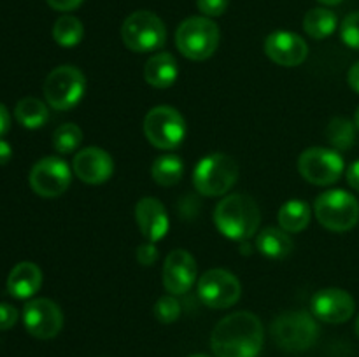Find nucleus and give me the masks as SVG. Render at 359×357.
I'll return each instance as SVG.
<instances>
[{
    "mask_svg": "<svg viewBox=\"0 0 359 357\" xmlns=\"http://www.w3.org/2000/svg\"><path fill=\"white\" fill-rule=\"evenodd\" d=\"M263 324L251 312H235L217 322L210 336L216 357H258L263 349Z\"/></svg>",
    "mask_w": 359,
    "mask_h": 357,
    "instance_id": "nucleus-1",
    "label": "nucleus"
},
{
    "mask_svg": "<svg viewBox=\"0 0 359 357\" xmlns=\"http://www.w3.org/2000/svg\"><path fill=\"white\" fill-rule=\"evenodd\" d=\"M214 223L219 233L230 240L245 241L258 233L262 223V212L249 195H228L217 203L214 210Z\"/></svg>",
    "mask_w": 359,
    "mask_h": 357,
    "instance_id": "nucleus-2",
    "label": "nucleus"
},
{
    "mask_svg": "<svg viewBox=\"0 0 359 357\" xmlns=\"http://www.w3.org/2000/svg\"><path fill=\"white\" fill-rule=\"evenodd\" d=\"M219 27L207 16L188 18L175 31V46L182 56L193 62L210 58L219 46Z\"/></svg>",
    "mask_w": 359,
    "mask_h": 357,
    "instance_id": "nucleus-3",
    "label": "nucleus"
},
{
    "mask_svg": "<svg viewBox=\"0 0 359 357\" xmlns=\"http://www.w3.org/2000/svg\"><path fill=\"white\" fill-rule=\"evenodd\" d=\"M314 214L326 230L344 233L358 224L359 202L356 196L344 189H330L316 198Z\"/></svg>",
    "mask_w": 359,
    "mask_h": 357,
    "instance_id": "nucleus-4",
    "label": "nucleus"
},
{
    "mask_svg": "<svg viewBox=\"0 0 359 357\" xmlns=\"http://www.w3.org/2000/svg\"><path fill=\"white\" fill-rule=\"evenodd\" d=\"M238 177V164L231 156L214 153L198 161L193 172V184L203 196H223Z\"/></svg>",
    "mask_w": 359,
    "mask_h": 357,
    "instance_id": "nucleus-5",
    "label": "nucleus"
},
{
    "mask_svg": "<svg viewBox=\"0 0 359 357\" xmlns=\"http://www.w3.org/2000/svg\"><path fill=\"white\" fill-rule=\"evenodd\" d=\"M272 338L286 352L311 349L319 335L318 322L307 312H286L272 322Z\"/></svg>",
    "mask_w": 359,
    "mask_h": 357,
    "instance_id": "nucleus-6",
    "label": "nucleus"
},
{
    "mask_svg": "<svg viewBox=\"0 0 359 357\" xmlns=\"http://www.w3.org/2000/svg\"><path fill=\"white\" fill-rule=\"evenodd\" d=\"M121 38L130 51L151 52L165 44L167 28L151 10H137L123 21Z\"/></svg>",
    "mask_w": 359,
    "mask_h": 357,
    "instance_id": "nucleus-7",
    "label": "nucleus"
},
{
    "mask_svg": "<svg viewBox=\"0 0 359 357\" xmlns=\"http://www.w3.org/2000/svg\"><path fill=\"white\" fill-rule=\"evenodd\" d=\"M44 97L49 107L69 111L76 107L86 91V77L77 66L62 65L49 72L44 80Z\"/></svg>",
    "mask_w": 359,
    "mask_h": 357,
    "instance_id": "nucleus-8",
    "label": "nucleus"
},
{
    "mask_svg": "<svg viewBox=\"0 0 359 357\" xmlns=\"http://www.w3.org/2000/svg\"><path fill=\"white\" fill-rule=\"evenodd\" d=\"M144 135L158 149H177L186 136V121L170 105H158L144 119Z\"/></svg>",
    "mask_w": 359,
    "mask_h": 357,
    "instance_id": "nucleus-9",
    "label": "nucleus"
},
{
    "mask_svg": "<svg viewBox=\"0 0 359 357\" xmlns=\"http://www.w3.org/2000/svg\"><path fill=\"white\" fill-rule=\"evenodd\" d=\"M344 158L326 147H309L298 158V172L314 186L335 184L344 174Z\"/></svg>",
    "mask_w": 359,
    "mask_h": 357,
    "instance_id": "nucleus-10",
    "label": "nucleus"
},
{
    "mask_svg": "<svg viewBox=\"0 0 359 357\" xmlns=\"http://www.w3.org/2000/svg\"><path fill=\"white\" fill-rule=\"evenodd\" d=\"M30 188L42 198H56L69 189L72 172L62 158L48 156L39 160L30 170Z\"/></svg>",
    "mask_w": 359,
    "mask_h": 357,
    "instance_id": "nucleus-11",
    "label": "nucleus"
},
{
    "mask_svg": "<svg viewBox=\"0 0 359 357\" xmlns=\"http://www.w3.org/2000/svg\"><path fill=\"white\" fill-rule=\"evenodd\" d=\"M242 286L228 270L214 268L198 280V298L210 308H230L241 300Z\"/></svg>",
    "mask_w": 359,
    "mask_h": 357,
    "instance_id": "nucleus-12",
    "label": "nucleus"
},
{
    "mask_svg": "<svg viewBox=\"0 0 359 357\" xmlns=\"http://www.w3.org/2000/svg\"><path fill=\"white\" fill-rule=\"evenodd\" d=\"M23 324L34 338L51 340L62 331L63 314L55 301L37 298L25 304Z\"/></svg>",
    "mask_w": 359,
    "mask_h": 357,
    "instance_id": "nucleus-13",
    "label": "nucleus"
},
{
    "mask_svg": "<svg viewBox=\"0 0 359 357\" xmlns=\"http://www.w3.org/2000/svg\"><path fill=\"white\" fill-rule=\"evenodd\" d=\"M311 310L319 321L328 324H342L353 317L356 303L347 290L339 287H326L312 296Z\"/></svg>",
    "mask_w": 359,
    "mask_h": 357,
    "instance_id": "nucleus-14",
    "label": "nucleus"
},
{
    "mask_svg": "<svg viewBox=\"0 0 359 357\" xmlns=\"http://www.w3.org/2000/svg\"><path fill=\"white\" fill-rule=\"evenodd\" d=\"M163 287L174 296L186 294L196 280V261L184 248H175L167 255L161 270Z\"/></svg>",
    "mask_w": 359,
    "mask_h": 357,
    "instance_id": "nucleus-15",
    "label": "nucleus"
},
{
    "mask_svg": "<svg viewBox=\"0 0 359 357\" xmlns=\"http://www.w3.org/2000/svg\"><path fill=\"white\" fill-rule=\"evenodd\" d=\"M265 52L277 65L297 66L302 65L307 58L309 46L298 34L279 30L266 37Z\"/></svg>",
    "mask_w": 359,
    "mask_h": 357,
    "instance_id": "nucleus-16",
    "label": "nucleus"
},
{
    "mask_svg": "<svg viewBox=\"0 0 359 357\" xmlns=\"http://www.w3.org/2000/svg\"><path fill=\"white\" fill-rule=\"evenodd\" d=\"M74 174L86 184H104L114 172V161L111 154L102 147H86L74 156Z\"/></svg>",
    "mask_w": 359,
    "mask_h": 357,
    "instance_id": "nucleus-17",
    "label": "nucleus"
},
{
    "mask_svg": "<svg viewBox=\"0 0 359 357\" xmlns=\"http://www.w3.org/2000/svg\"><path fill=\"white\" fill-rule=\"evenodd\" d=\"M135 220L142 237L153 244L160 241L167 234L168 226H170L163 203L151 196L142 198L135 205Z\"/></svg>",
    "mask_w": 359,
    "mask_h": 357,
    "instance_id": "nucleus-18",
    "label": "nucleus"
},
{
    "mask_svg": "<svg viewBox=\"0 0 359 357\" xmlns=\"http://www.w3.org/2000/svg\"><path fill=\"white\" fill-rule=\"evenodd\" d=\"M42 286V272L35 262H18L7 276V293L16 300H28Z\"/></svg>",
    "mask_w": 359,
    "mask_h": 357,
    "instance_id": "nucleus-19",
    "label": "nucleus"
},
{
    "mask_svg": "<svg viewBox=\"0 0 359 357\" xmlns=\"http://www.w3.org/2000/svg\"><path fill=\"white\" fill-rule=\"evenodd\" d=\"M179 77L177 59L170 52H158L147 59L144 66V79L149 86L165 90L170 88Z\"/></svg>",
    "mask_w": 359,
    "mask_h": 357,
    "instance_id": "nucleus-20",
    "label": "nucleus"
},
{
    "mask_svg": "<svg viewBox=\"0 0 359 357\" xmlns=\"http://www.w3.org/2000/svg\"><path fill=\"white\" fill-rule=\"evenodd\" d=\"M256 248L269 259H284L293 251V240L283 227L269 226L256 237Z\"/></svg>",
    "mask_w": 359,
    "mask_h": 357,
    "instance_id": "nucleus-21",
    "label": "nucleus"
},
{
    "mask_svg": "<svg viewBox=\"0 0 359 357\" xmlns=\"http://www.w3.org/2000/svg\"><path fill=\"white\" fill-rule=\"evenodd\" d=\"M279 226L287 233H300L311 223V206L302 200H290L277 214Z\"/></svg>",
    "mask_w": 359,
    "mask_h": 357,
    "instance_id": "nucleus-22",
    "label": "nucleus"
},
{
    "mask_svg": "<svg viewBox=\"0 0 359 357\" xmlns=\"http://www.w3.org/2000/svg\"><path fill=\"white\" fill-rule=\"evenodd\" d=\"M14 115H16L18 122L28 130H37L44 126L49 119L48 105L42 100L35 97H25L21 98L14 108Z\"/></svg>",
    "mask_w": 359,
    "mask_h": 357,
    "instance_id": "nucleus-23",
    "label": "nucleus"
},
{
    "mask_svg": "<svg viewBox=\"0 0 359 357\" xmlns=\"http://www.w3.org/2000/svg\"><path fill=\"white\" fill-rule=\"evenodd\" d=\"M337 24H339L337 14L326 7L311 9L304 18V30L307 31L309 37L316 38V41L330 37L337 30Z\"/></svg>",
    "mask_w": 359,
    "mask_h": 357,
    "instance_id": "nucleus-24",
    "label": "nucleus"
},
{
    "mask_svg": "<svg viewBox=\"0 0 359 357\" xmlns=\"http://www.w3.org/2000/svg\"><path fill=\"white\" fill-rule=\"evenodd\" d=\"M182 174H184V163L175 154H163V156L156 158L151 167V177L163 188L177 184L182 178Z\"/></svg>",
    "mask_w": 359,
    "mask_h": 357,
    "instance_id": "nucleus-25",
    "label": "nucleus"
},
{
    "mask_svg": "<svg viewBox=\"0 0 359 357\" xmlns=\"http://www.w3.org/2000/svg\"><path fill=\"white\" fill-rule=\"evenodd\" d=\"M84 37V27L76 16H60L53 24V38L62 48H74Z\"/></svg>",
    "mask_w": 359,
    "mask_h": 357,
    "instance_id": "nucleus-26",
    "label": "nucleus"
},
{
    "mask_svg": "<svg viewBox=\"0 0 359 357\" xmlns=\"http://www.w3.org/2000/svg\"><path fill=\"white\" fill-rule=\"evenodd\" d=\"M356 122L346 118H333L326 128V139L335 149L347 150L356 142Z\"/></svg>",
    "mask_w": 359,
    "mask_h": 357,
    "instance_id": "nucleus-27",
    "label": "nucleus"
},
{
    "mask_svg": "<svg viewBox=\"0 0 359 357\" xmlns=\"http://www.w3.org/2000/svg\"><path fill=\"white\" fill-rule=\"evenodd\" d=\"M83 142V130L74 122H65L58 126L53 133V147L60 154H70Z\"/></svg>",
    "mask_w": 359,
    "mask_h": 357,
    "instance_id": "nucleus-28",
    "label": "nucleus"
},
{
    "mask_svg": "<svg viewBox=\"0 0 359 357\" xmlns=\"http://www.w3.org/2000/svg\"><path fill=\"white\" fill-rule=\"evenodd\" d=\"M154 317L161 322V324H172L181 315V303L175 300L174 294L170 296H161L154 304Z\"/></svg>",
    "mask_w": 359,
    "mask_h": 357,
    "instance_id": "nucleus-29",
    "label": "nucleus"
},
{
    "mask_svg": "<svg viewBox=\"0 0 359 357\" xmlns=\"http://www.w3.org/2000/svg\"><path fill=\"white\" fill-rule=\"evenodd\" d=\"M340 37L346 46L359 49V10L344 18L342 27H340Z\"/></svg>",
    "mask_w": 359,
    "mask_h": 357,
    "instance_id": "nucleus-30",
    "label": "nucleus"
},
{
    "mask_svg": "<svg viewBox=\"0 0 359 357\" xmlns=\"http://www.w3.org/2000/svg\"><path fill=\"white\" fill-rule=\"evenodd\" d=\"M230 0H196L200 13L207 18H217L226 13Z\"/></svg>",
    "mask_w": 359,
    "mask_h": 357,
    "instance_id": "nucleus-31",
    "label": "nucleus"
},
{
    "mask_svg": "<svg viewBox=\"0 0 359 357\" xmlns=\"http://www.w3.org/2000/svg\"><path fill=\"white\" fill-rule=\"evenodd\" d=\"M137 261L142 266H151L158 261V248L153 241H146L137 247Z\"/></svg>",
    "mask_w": 359,
    "mask_h": 357,
    "instance_id": "nucleus-32",
    "label": "nucleus"
},
{
    "mask_svg": "<svg viewBox=\"0 0 359 357\" xmlns=\"http://www.w3.org/2000/svg\"><path fill=\"white\" fill-rule=\"evenodd\" d=\"M18 322V310L9 303H0V331L11 329Z\"/></svg>",
    "mask_w": 359,
    "mask_h": 357,
    "instance_id": "nucleus-33",
    "label": "nucleus"
},
{
    "mask_svg": "<svg viewBox=\"0 0 359 357\" xmlns=\"http://www.w3.org/2000/svg\"><path fill=\"white\" fill-rule=\"evenodd\" d=\"M49 7L56 10H74L84 2V0H46Z\"/></svg>",
    "mask_w": 359,
    "mask_h": 357,
    "instance_id": "nucleus-34",
    "label": "nucleus"
},
{
    "mask_svg": "<svg viewBox=\"0 0 359 357\" xmlns=\"http://www.w3.org/2000/svg\"><path fill=\"white\" fill-rule=\"evenodd\" d=\"M347 182L354 191L359 192V160L351 163V167L347 168Z\"/></svg>",
    "mask_w": 359,
    "mask_h": 357,
    "instance_id": "nucleus-35",
    "label": "nucleus"
},
{
    "mask_svg": "<svg viewBox=\"0 0 359 357\" xmlns=\"http://www.w3.org/2000/svg\"><path fill=\"white\" fill-rule=\"evenodd\" d=\"M11 128V114L6 108V105L0 104V136L6 135Z\"/></svg>",
    "mask_w": 359,
    "mask_h": 357,
    "instance_id": "nucleus-36",
    "label": "nucleus"
},
{
    "mask_svg": "<svg viewBox=\"0 0 359 357\" xmlns=\"http://www.w3.org/2000/svg\"><path fill=\"white\" fill-rule=\"evenodd\" d=\"M347 83H349V86L353 88L356 93H359V62H356L351 66L349 74H347Z\"/></svg>",
    "mask_w": 359,
    "mask_h": 357,
    "instance_id": "nucleus-37",
    "label": "nucleus"
},
{
    "mask_svg": "<svg viewBox=\"0 0 359 357\" xmlns=\"http://www.w3.org/2000/svg\"><path fill=\"white\" fill-rule=\"evenodd\" d=\"M11 158H13V147H11L9 142L0 139V167L9 163Z\"/></svg>",
    "mask_w": 359,
    "mask_h": 357,
    "instance_id": "nucleus-38",
    "label": "nucleus"
},
{
    "mask_svg": "<svg viewBox=\"0 0 359 357\" xmlns=\"http://www.w3.org/2000/svg\"><path fill=\"white\" fill-rule=\"evenodd\" d=\"M318 2L325 4V6H339V4L342 2V0H318Z\"/></svg>",
    "mask_w": 359,
    "mask_h": 357,
    "instance_id": "nucleus-39",
    "label": "nucleus"
},
{
    "mask_svg": "<svg viewBox=\"0 0 359 357\" xmlns=\"http://www.w3.org/2000/svg\"><path fill=\"white\" fill-rule=\"evenodd\" d=\"M354 122H356V126H358V130H359V107H358V111H356V115H354Z\"/></svg>",
    "mask_w": 359,
    "mask_h": 357,
    "instance_id": "nucleus-40",
    "label": "nucleus"
},
{
    "mask_svg": "<svg viewBox=\"0 0 359 357\" xmlns=\"http://www.w3.org/2000/svg\"><path fill=\"white\" fill-rule=\"evenodd\" d=\"M354 331H356V336L359 338V317L356 318V326H354Z\"/></svg>",
    "mask_w": 359,
    "mask_h": 357,
    "instance_id": "nucleus-41",
    "label": "nucleus"
},
{
    "mask_svg": "<svg viewBox=\"0 0 359 357\" xmlns=\"http://www.w3.org/2000/svg\"><path fill=\"white\" fill-rule=\"evenodd\" d=\"M191 357H209V356H202V354H196V356H191Z\"/></svg>",
    "mask_w": 359,
    "mask_h": 357,
    "instance_id": "nucleus-42",
    "label": "nucleus"
}]
</instances>
